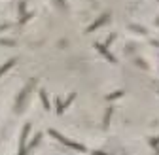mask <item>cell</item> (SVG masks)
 Segmentation results:
<instances>
[{
  "instance_id": "1",
  "label": "cell",
  "mask_w": 159,
  "mask_h": 155,
  "mask_svg": "<svg viewBox=\"0 0 159 155\" xmlns=\"http://www.w3.org/2000/svg\"><path fill=\"white\" fill-rule=\"evenodd\" d=\"M49 134H53L55 138H57V140H61L63 144H66V146H70V148L72 149H78V151H85V148H83L82 144H74V142H70V140H66V138H63L61 134L57 133V130H49Z\"/></svg>"
},
{
  "instance_id": "2",
  "label": "cell",
  "mask_w": 159,
  "mask_h": 155,
  "mask_svg": "<svg viewBox=\"0 0 159 155\" xmlns=\"http://www.w3.org/2000/svg\"><path fill=\"white\" fill-rule=\"evenodd\" d=\"M27 133H29V125L25 127L23 130V136H21V149H19V155H27V149H25V140H27Z\"/></svg>"
},
{
  "instance_id": "3",
  "label": "cell",
  "mask_w": 159,
  "mask_h": 155,
  "mask_svg": "<svg viewBox=\"0 0 159 155\" xmlns=\"http://www.w3.org/2000/svg\"><path fill=\"white\" fill-rule=\"evenodd\" d=\"M11 65H13V61H10V62H8V65H6V66H2V68H0V76H2V72H6V70H8V68H10V66H11Z\"/></svg>"
},
{
  "instance_id": "4",
  "label": "cell",
  "mask_w": 159,
  "mask_h": 155,
  "mask_svg": "<svg viewBox=\"0 0 159 155\" xmlns=\"http://www.w3.org/2000/svg\"><path fill=\"white\" fill-rule=\"evenodd\" d=\"M95 155H108V153H102V151H95Z\"/></svg>"
}]
</instances>
